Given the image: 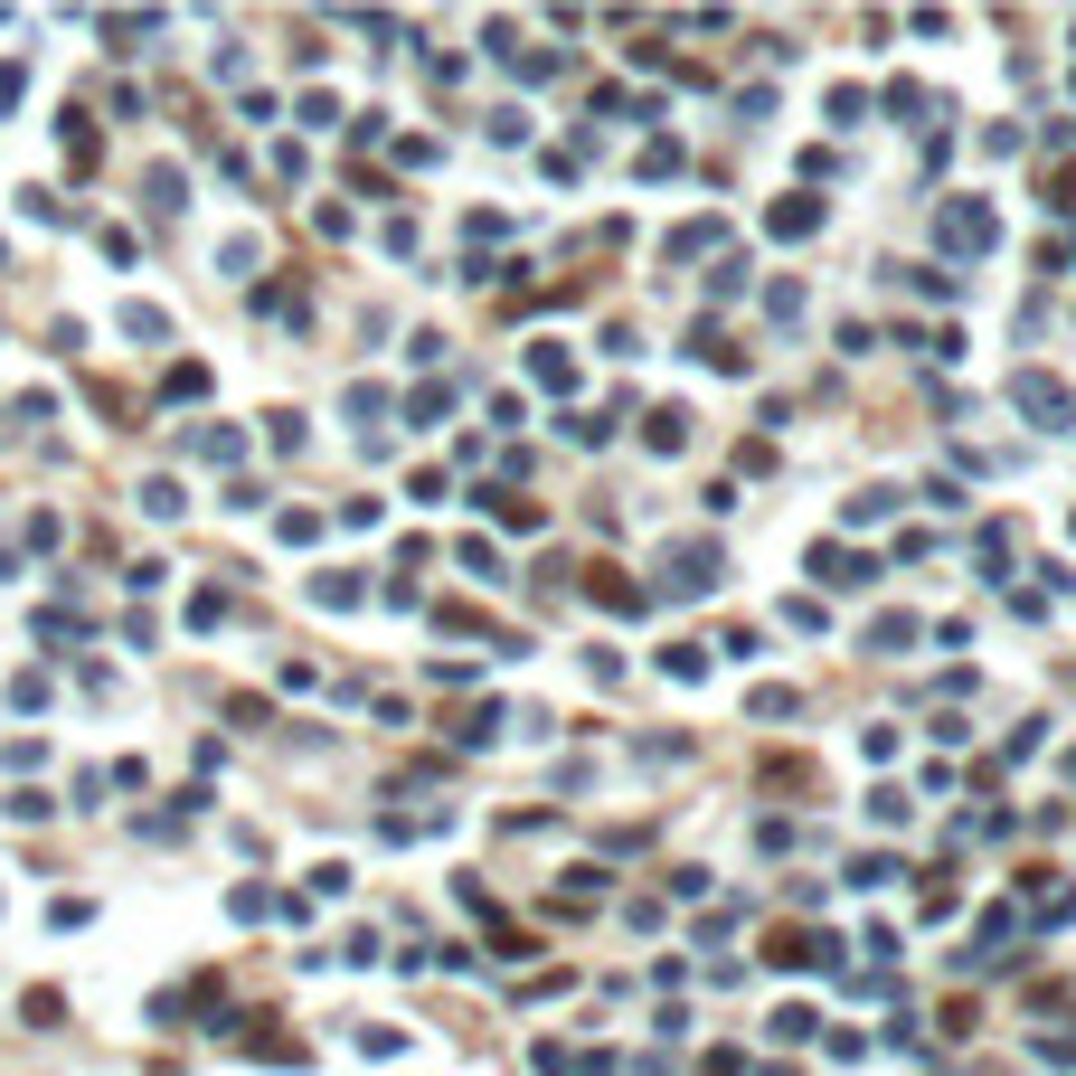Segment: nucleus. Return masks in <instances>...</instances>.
Returning a JSON list of instances; mask_svg holds the SVG:
<instances>
[{
  "mask_svg": "<svg viewBox=\"0 0 1076 1076\" xmlns=\"http://www.w3.org/2000/svg\"><path fill=\"white\" fill-rule=\"evenodd\" d=\"M142 511H152V519H180L189 501H180V482H142Z\"/></svg>",
  "mask_w": 1076,
  "mask_h": 1076,
  "instance_id": "nucleus-8",
  "label": "nucleus"
},
{
  "mask_svg": "<svg viewBox=\"0 0 1076 1076\" xmlns=\"http://www.w3.org/2000/svg\"><path fill=\"white\" fill-rule=\"evenodd\" d=\"M935 236H944V246H954V256H983L991 236H1001V217H991L983 199H954V209L935 217Z\"/></svg>",
  "mask_w": 1076,
  "mask_h": 1076,
  "instance_id": "nucleus-1",
  "label": "nucleus"
},
{
  "mask_svg": "<svg viewBox=\"0 0 1076 1076\" xmlns=\"http://www.w3.org/2000/svg\"><path fill=\"white\" fill-rule=\"evenodd\" d=\"M595 605H614V614H642V585H624L614 567H595Z\"/></svg>",
  "mask_w": 1076,
  "mask_h": 1076,
  "instance_id": "nucleus-5",
  "label": "nucleus"
},
{
  "mask_svg": "<svg viewBox=\"0 0 1076 1076\" xmlns=\"http://www.w3.org/2000/svg\"><path fill=\"white\" fill-rule=\"evenodd\" d=\"M821 227V199H784V209H774V236H812Z\"/></svg>",
  "mask_w": 1076,
  "mask_h": 1076,
  "instance_id": "nucleus-6",
  "label": "nucleus"
},
{
  "mask_svg": "<svg viewBox=\"0 0 1076 1076\" xmlns=\"http://www.w3.org/2000/svg\"><path fill=\"white\" fill-rule=\"evenodd\" d=\"M868 642H878V652H897V642H916V624H907V614H878V624H868Z\"/></svg>",
  "mask_w": 1076,
  "mask_h": 1076,
  "instance_id": "nucleus-10",
  "label": "nucleus"
},
{
  "mask_svg": "<svg viewBox=\"0 0 1076 1076\" xmlns=\"http://www.w3.org/2000/svg\"><path fill=\"white\" fill-rule=\"evenodd\" d=\"M199 453H209V463H236V453H246V435H236V425H209V435H199Z\"/></svg>",
  "mask_w": 1076,
  "mask_h": 1076,
  "instance_id": "nucleus-9",
  "label": "nucleus"
},
{
  "mask_svg": "<svg viewBox=\"0 0 1076 1076\" xmlns=\"http://www.w3.org/2000/svg\"><path fill=\"white\" fill-rule=\"evenodd\" d=\"M812 567L831 585H868V576H878V558H850V548H812Z\"/></svg>",
  "mask_w": 1076,
  "mask_h": 1076,
  "instance_id": "nucleus-4",
  "label": "nucleus"
},
{
  "mask_svg": "<svg viewBox=\"0 0 1076 1076\" xmlns=\"http://www.w3.org/2000/svg\"><path fill=\"white\" fill-rule=\"evenodd\" d=\"M1010 397H1020V406H1030V416L1039 425H1049V435H1067V425H1076V397H1067V388H1057V378H1010Z\"/></svg>",
  "mask_w": 1076,
  "mask_h": 1076,
  "instance_id": "nucleus-2",
  "label": "nucleus"
},
{
  "mask_svg": "<svg viewBox=\"0 0 1076 1076\" xmlns=\"http://www.w3.org/2000/svg\"><path fill=\"white\" fill-rule=\"evenodd\" d=\"M718 576H727L718 548H699V538H690V548H671V595H708Z\"/></svg>",
  "mask_w": 1076,
  "mask_h": 1076,
  "instance_id": "nucleus-3",
  "label": "nucleus"
},
{
  "mask_svg": "<svg viewBox=\"0 0 1076 1076\" xmlns=\"http://www.w3.org/2000/svg\"><path fill=\"white\" fill-rule=\"evenodd\" d=\"M680 445H690V416H680V406H661V416H652V453H680Z\"/></svg>",
  "mask_w": 1076,
  "mask_h": 1076,
  "instance_id": "nucleus-7",
  "label": "nucleus"
}]
</instances>
